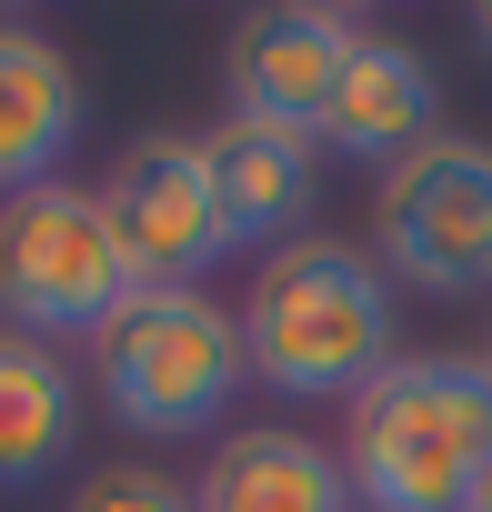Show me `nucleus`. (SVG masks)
<instances>
[{"instance_id":"2eb2a0df","label":"nucleus","mask_w":492,"mask_h":512,"mask_svg":"<svg viewBox=\"0 0 492 512\" xmlns=\"http://www.w3.org/2000/svg\"><path fill=\"white\" fill-rule=\"evenodd\" d=\"M472 31H482V51H492V0H482V11H472Z\"/></svg>"},{"instance_id":"4468645a","label":"nucleus","mask_w":492,"mask_h":512,"mask_svg":"<svg viewBox=\"0 0 492 512\" xmlns=\"http://www.w3.org/2000/svg\"><path fill=\"white\" fill-rule=\"evenodd\" d=\"M462 512H492V472H482V482H472V502H462Z\"/></svg>"},{"instance_id":"9d476101","label":"nucleus","mask_w":492,"mask_h":512,"mask_svg":"<svg viewBox=\"0 0 492 512\" xmlns=\"http://www.w3.org/2000/svg\"><path fill=\"white\" fill-rule=\"evenodd\" d=\"M191 512H352V472H342L332 442L262 422V432H231L211 452Z\"/></svg>"},{"instance_id":"dca6fc26","label":"nucleus","mask_w":492,"mask_h":512,"mask_svg":"<svg viewBox=\"0 0 492 512\" xmlns=\"http://www.w3.org/2000/svg\"><path fill=\"white\" fill-rule=\"evenodd\" d=\"M482 372H492V342H482Z\"/></svg>"},{"instance_id":"423d86ee","label":"nucleus","mask_w":492,"mask_h":512,"mask_svg":"<svg viewBox=\"0 0 492 512\" xmlns=\"http://www.w3.org/2000/svg\"><path fill=\"white\" fill-rule=\"evenodd\" d=\"M101 221L121 241V272L131 292H201V272L231 251L201 141H131L101 181Z\"/></svg>"},{"instance_id":"7ed1b4c3","label":"nucleus","mask_w":492,"mask_h":512,"mask_svg":"<svg viewBox=\"0 0 492 512\" xmlns=\"http://www.w3.org/2000/svg\"><path fill=\"white\" fill-rule=\"evenodd\" d=\"M241 322L211 302V292H131L101 332H91V382L101 402L151 432V442H181V432H211L241 392Z\"/></svg>"},{"instance_id":"f03ea898","label":"nucleus","mask_w":492,"mask_h":512,"mask_svg":"<svg viewBox=\"0 0 492 512\" xmlns=\"http://www.w3.org/2000/svg\"><path fill=\"white\" fill-rule=\"evenodd\" d=\"M342 472L372 512H462L492 472V372L462 352H392V372L352 392Z\"/></svg>"},{"instance_id":"9b49d317","label":"nucleus","mask_w":492,"mask_h":512,"mask_svg":"<svg viewBox=\"0 0 492 512\" xmlns=\"http://www.w3.org/2000/svg\"><path fill=\"white\" fill-rule=\"evenodd\" d=\"M201 171H211V201H221L231 241H282L312 211V141L302 131L221 121V131H201Z\"/></svg>"},{"instance_id":"20e7f679","label":"nucleus","mask_w":492,"mask_h":512,"mask_svg":"<svg viewBox=\"0 0 492 512\" xmlns=\"http://www.w3.org/2000/svg\"><path fill=\"white\" fill-rule=\"evenodd\" d=\"M121 302H131V272H121L111 221H101V191L41 181L21 201H0V322L21 342L101 332Z\"/></svg>"},{"instance_id":"0eeeda50","label":"nucleus","mask_w":492,"mask_h":512,"mask_svg":"<svg viewBox=\"0 0 492 512\" xmlns=\"http://www.w3.org/2000/svg\"><path fill=\"white\" fill-rule=\"evenodd\" d=\"M362 51V21L342 11H262L231 31V121H272V131H322L342 71Z\"/></svg>"},{"instance_id":"f257e3e1","label":"nucleus","mask_w":492,"mask_h":512,"mask_svg":"<svg viewBox=\"0 0 492 512\" xmlns=\"http://www.w3.org/2000/svg\"><path fill=\"white\" fill-rule=\"evenodd\" d=\"M241 362H252V382H272L292 402L372 392L392 372V282H382V262H362L332 231L282 241L252 282V312H241Z\"/></svg>"},{"instance_id":"6e6552de","label":"nucleus","mask_w":492,"mask_h":512,"mask_svg":"<svg viewBox=\"0 0 492 512\" xmlns=\"http://www.w3.org/2000/svg\"><path fill=\"white\" fill-rule=\"evenodd\" d=\"M432 121H442L432 61H422L412 41H372V31H362V51H352V71H342V91H332V111H322L312 141H332L342 161H392V171H402V161L432 141Z\"/></svg>"},{"instance_id":"ddd939ff","label":"nucleus","mask_w":492,"mask_h":512,"mask_svg":"<svg viewBox=\"0 0 492 512\" xmlns=\"http://www.w3.org/2000/svg\"><path fill=\"white\" fill-rule=\"evenodd\" d=\"M71 512H191V492H181L171 472H151V462H101V472L71 492Z\"/></svg>"},{"instance_id":"39448f33","label":"nucleus","mask_w":492,"mask_h":512,"mask_svg":"<svg viewBox=\"0 0 492 512\" xmlns=\"http://www.w3.org/2000/svg\"><path fill=\"white\" fill-rule=\"evenodd\" d=\"M382 282H412L432 302L492 292V141L432 131L382 181Z\"/></svg>"},{"instance_id":"f8f14e48","label":"nucleus","mask_w":492,"mask_h":512,"mask_svg":"<svg viewBox=\"0 0 492 512\" xmlns=\"http://www.w3.org/2000/svg\"><path fill=\"white\" fill-rule=\"evenodd\" d=\"M71 432H81V382L51 342H21L0 332V492H31L71 462Z\"/></svg>"},{"instance_id":"1a4fd4ad","label":"nucleus","mask_w":492,"mask_h":512,"mask_svg":"<svg viewBox=\"0 0 492 512\" xmlns=\"http://www.w3.org/2000/svg\"><path fill=\"white\" fill-rule=\"evenodd\" d=\"M81 141V71L41 31H0V201L61 181V151Z\"/></svg>"}]
</instances>
